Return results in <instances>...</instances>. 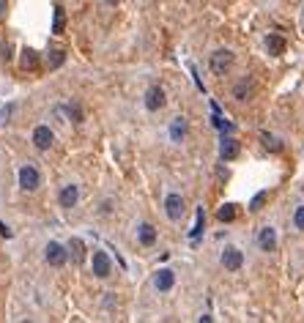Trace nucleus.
Masks as SVG:
<instances>
[{"label": "nucleus", "instance_id": "1", "mask_svg": "<svg viewBox=\"0 0 304 323\" xmlns=\"http://www.w3.org/2000/svg\"><path fill=\"white\" fill-rule=\"evenodd\" d=\"M233 63H236V55L231 50H217V52H211V60H208V69H211V74H217V77H222V74H227L233 69Z\"/></svg>", "mask_w": 304, "mask_h": 323}, {"label": "nucleus", "instance_id": "2", "mask_svg": "<svg viewBox=\"0 0 304 323\" xmlns=\"http://www.w3.org/2000/svg\"><path fill=\"white\" fill-rule=\"evenodd\" d=\"M165 214H167V219H170V222H181V219H184V214H186L184 197L175 194V192L167 194V197H165Z\"/></svg>", "mask_w": 304, "mask_h": 323}, {"label": "nucleus", "instance_id": "3", "mask_svg": "<svg viewBox=\"0 0 304 323\" xmlns=\"http://www.w3.org/2000/svg\"><path fill=\"white\" fill-rule=\"evenodd\" d=\"M91 268H93V277L107 279V277L112 274V260H110V255H107L104 250H96V252H93V258H91Z\"/></svg>", "mask_w": 304, "mask_h": 323}, {"label": "nucleus", "instance_id": "4", "mask_svg": "<svg viewBox=\"0 0 304 323\" xmlns=\"http://www.w3.org/2000/svg\"><path fill=\"white\" fill-rule=\"evenodd\" d=\"M44 258H47V263L50 266H66V260H69V250H66L63 244H58V241H50V244L44 247Z\"/></svg>", "mask_w": 304, "mask_h": 323}, {"label": "nucleus", "instance_id": "5", "mask_svg": "<svg viewBox=\"0 0 304 323\" xmlns=\"http://www.w3.org/2000/svg\"><path fill=\"white\" fill-rule=\"evenodd\" d=\"M19 186H22L25 192H36L39 186H42V176H39V170L33 165L19 167Z\"/></svg>", "mask_w": 304, "mask_h": 323}, {"label": "nucleus", "instance_id": "6", "mask_svg": "<svg viewBox=\"0 0 304 323\" xmlns=\"http://www.w3.org/2000/svg\"><path fill=\"white\" fill-rule=\"evenodd\" d=\"M219 260L225 266V271H241V266H244V255H241L239 247H225Z\"/></svg>", "mask_w": 304, "mask_h": 323}, {"label": "nucleus", "instance_id": "7", "mask_svg": "<svg viewBox=\"0 0 304 323\" xmlns=\"http://www.w3.org/2000/svg\"><path fill=\"white\" fill-rule=\"evenodd\" d=\"M52 143H55V132L50 129V126H36L33 129V145L39 148V151H50L52 148Z\"/></svg>", "mask_w": 304, "mask_h": 323}, {"label": "nucleus", "instance_id": "8", "mask_svg": "<svg viewBox=\"0 0 304 323\" xmlns=\"http://www.w3.org/2000/svg\"><path fill=\"white\" fill-rule=\"evenodd\" d=\"M165 104H167L165 91H162L159 85H151V88L145 91V110H148V112H159Z\"/></svg>", "mask_w": 304, "mask_h": 323}, {"label": "nucleus", "instance_id": "9", "mask_svg": "<svg viewBox=\"0 0 304 323\" xmlns=\"http://www.w3.org/2000/svg\"><path fill=\"white\" fill-rule=\"evenodd\" d=\"M239 153H241V143H239L236 137H222V140H219V159H222V162L239 159Z\"/></svg>", "mask_w": 304, "mask_h": 323}, {"label": "nucleus", "instance_id": "10", "mask_svg": "<svg viewBox=\"0 0 304 323\" xmlns=\"http://www.w3.org/2000/svg\"><path fill=\"white\" fill-rule=\"evenodd\" d=\"M175 285V271L173 268H159L157 274H154V288H157L159 293H170Z\"/></svg>", "mask_w": 304, "mask_h": 323}, {"label": "nucleus", "instance_id": "11", "mask_svg": "<svg viewBox=\"0 0 304 323\" xmlns=\"http://www.w3.org/2000/svg\"><path fill=\"white\" fill-rule=\"evenodd\" d=\"M258 247L263 252H274L277 250V230L272 225H263L260 233H258Z\"/></svg>", "mask_w": 304, "mask_h": 323}, {"label": "nucleus", "instance_id": "12", "mask_svg": "<svg viewBox=\"0 0 304 323\" xmlns=\"http://www.w3.org/2000/svg\"><path fill=\"white\" fill-rule=\"evenodd\" d=\"M77 200H80V189H77V184H66L63 189H60V194H58L60 208H74V206H77Z\"/></svg>", "mask_w": 304, "mask_h": 323}, {"label": "nucleus", "instance_id": "13", "mask_svg": "<svg viewBox=\"0 0 304 323\" xmlns=\"http://www.w3.org/2000/svg\"><path fill=\"white\" fill-rule=\"evenodd\" d=\"M233 99L236 102H249V99H252V93H255V85H252V79H239V83L233 85Z\"/></svg>", "mask_w": 304, "mask_h": 323}, {"label": "nucleus", "instance_id": "14", "mask_svg": "<svg viewBox=\"0 0 304 323\" xmlns=\"http://www.w3.org/2000/svg\"><path fill=\"white\" fill-rule=\"evenodd\" d=\"M137 238L143 247H154L157 244V227H154L151 222H143V225L137 227Z\"/></svg>", "mask_w": 304, "mask_h": 323}, {"label": "nucleus", "instance_id": "15", "mask_svg": "<svg viewBox=\"0 0 304 323\" xmlns=\"http://www.w3.org/2000/svg\"><path fill=\"white\" fill-rule=\"evenodd\" d=\"M170 140L173 143H184L186 140V118H173V124H170Z\"/></svg>", "mask_w": 304, "mask_h": 323}, {"label": "nucleus", "instance_id": "16", "mask_svg": "<svg viewBox=\"0 0 304 323\" xmlns=\"http://www.w3.org/2000/svg\"><path fill=\"white\" fill-rule=\"evenodd\" d=\"M69 255H71L74 266H83V260H85V244L80 238H71L69 241Z\"/></svg>", "mask_w": 304, "mask_h": 323}, {"label": "nucleus", "instance_id": "17", "mask_svg": "<svg viewBox=\"0 0 304 323\" xmlns=\"http://www.w3.org/2000/svg\"><path fill=\"white\" fill-rule=\"evenodd\" d=\"M19 66H22L25 71H36L39 69V52L36 50H22V60H19Z\"/></svg>", "mask_w": 304, "mask_h": 323}, {"label": "nucleus", "instance_id": "18", "mask_svg": "<svg viewBox=\"0 0 304 323\" xmlns=\"http://www.w3.org/2000/svg\"><path fill=\"white\" fill-rule=\"evenodd\" d=\"M266 50L272 52V55H282L285 52V38L272 33V36H266Z\"/></svg>", "mask_w": 304, "mask_h": 323}, {"label": "nucleus", "instance_id": "19", "mask_svg": "<svg viewBox=\"0 0 304 323\" xmlns=\"http://www.w3.org/2000/svg\"><path fill=\"white\" fill-rule=\"evenodd\" d=\"M258 137H260V145H263V148H269V151H272V153H280V151H282V143H280V140L274 137V134H269V132H260Z\"/></svg>", "mask_w": 304, "mask_h": 323}, {"label": "nucleus", "instance_id": "20", "mask_svg": "<svg viewBox=\"0 0 304 323\" xmlns=\"http://www.w3.org/2000/svg\"><path fill=\"white\" fill-rule=\"evenodd\" d=\"M63 60H66V52L63 50H50L47 52V69H58V66H63Z\"/></svg>", "mask_w": 304, "mask_h": 323}, {"label": "nucleus", "instance_id": "21", "mask_svg": "<svg viewBox=\"0 0 304 323\" xmlns=\"http://www.w3.org/2000/svg\"><path fill=\"white\" fill-rule=\"evenodd\" d=\"M66 115H69V120H74V124H83V120H85L83 107H80V104H74V102H69V104H66Z\"/></svg>", "mask_w": 304, "mask_h": 323}, {"label": "nucleus", "instance_id": "22", "mask_svg": "<svg viewBox=\"0 0 304 323\" xmlns=\"http://www.w3.org/2000/svg\"><path fill=\"white\" fill-rule=\"evenodd\" d=\"M66 30V14H63V9L60 6H55V19H52V33H63Z\"/></svg>", "mask_w": 304, "mask_h": 323}, {"label": "nucleus", "instance_id": "23", "mask_svg": "<svg viewBox=\"0 0 304 323\" xmlns=\"http://www.w3.org/2000/svg\"><path fill=\"white\" fill-rule=\"evenodd\" d=\"M217 219H219V222H233V219H236V206H233V203H225V206L217 211Z\"/></svg>", "mask_w": 304, "mask_h": 323}, {"label": "nucleus", "instance_id": "24", "mask_svg": "<svg viewBox=\"0 0 304 323\" xmlns=\"http://www.w3.org/2000/svg\"><path fill=\"white\" fill-rule=\"evenodd\" d=\"M266 194H269V192H258V194H255V200L249 203V211H260V208H263V200H266Z\"/></svg>", "mask_w": 304, "mask_h": 323}, {"label": "nucleus", "instance_id": "25", "mask_svg": "<svg viewBox=\"0 0 304 323\" xmlns=\"http://www.w3.org/2000/svg\"><path fill=\"white\" fill-rule=\"evenodd\" d=\"M293 227H299V230H304V206L296 208V214H293Z\"/></svg>", "mask_w": 304, "mask_h": 323}, {"label": "nucleus", "instance_id": "26", "mask_svg": "<svg viewBox=\"0 0 304 323\" xmlns=\"http://www.w3.org/2000/svg\"><path fill=\"white\" fill-rule=\"evenodd\" d=\"M6 3H9V0H0V17L6 14Z\"/></svg>", "mask_w": 304, "mask_h": 323}, {"label": "nucleus", "instance_id": "27", "mask_svg": "<svg viewBox=\"0 0 304 323\" xmlns=\"http://www.w3.org/2000/svg\"><path fill=\"white\" fill-rule=\"evenodd\" d=\"M104 3H107V6H118L121 0H104Z\"/></svg>", "mask_w": 304, "mask_h": 323}]
</instances>
